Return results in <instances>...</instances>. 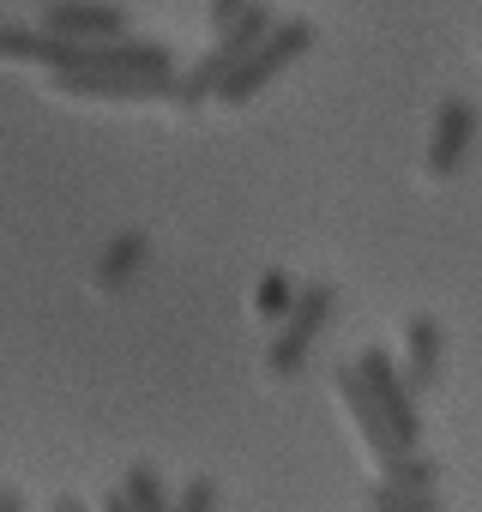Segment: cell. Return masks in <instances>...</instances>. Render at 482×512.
<instances>
[{"label":"cell","mask_w":482,"mask_h":512,"mask_svg":"<svg viewBox=\"0 0 482 512\" xmlns=\"http://www.w3.org/2000/svg\"><path fill=\"white\" fill-rule=\"evenodd\" d=\"M0 512H25V494H13V488H0Z\"/></svg>","instance_id":"obj_19"},{"label":"cell","mask_w":482,"mask_h":512,"mask_svg":"<svg viewBox=\"0 0 482 512\" xmlns=\"http://www.w3.org/2000/svg\"><path fill=\"white\" fill-rule=\"evenodd\" d=\"M0 61L43 67V73H73L79 67V43H61L43 25H0Z\"/></svg>","instance_id":"obj_9"},{"label":"cell","mask_w":482,"mask_h":512,"mask_svg":"<svg viewBox=\"0 0 482 512\" xmlns=\"http://www.w3.org/2000/svg\"><path fill=\"white\" fill-rule=\"evenodd\" d=\"M151 260V235L145 229H127V235H115L103 253H97V266H91V284L97 290H121L139 266Z\"/></svg>","instance_id":"obj_12"},{"label":"cell","mask_w":482,"mask_h":512,"mask_svg":"<svg viewBox=\"0 0 482 512\" xmlns=\"http://www.w3.org/2000/svg\"><path fill=\"white\" fill-rule=\"evenodd\" d=\"M332 308H338V284L320 278V284H302V290H296V308L284 314V332H278L272 350H266V374H272V380H296V374H302V362H308L314 338L326 332Z\"/></svg>","instance_id":"obj_3"},{"label":"cell","mask_w":482,"mask_h":512,"mask_svg":"<svg viewBox=\"0 0 482 512\" xmlns=\"http://www.w3.org/2000/svg\"><path fill=\"white\" fill-rule=\"evenodd\" d=\"M121 494H127V506H133V512H175V500L163 494V476H157L151 464H133V470H127V482H121Z\"/></svg>","instance_id":"obj_13"},{"label":"cell","mask_w":482,"mask_h":512,"mask_svg":"<svg viewBox=\"0 0 482 512\" xmlns=\"http://www.w3.org/2000/svg\"><path fill=\"white\" fill-rule=\"evenodd\" d=\"M356 374H362V386H368V398H374V410H380V422H386L398 458H410L416 440H422V416H416V392L404 386L398 356H386V350H362V356H356Z\"/></svg>","instance_id":"obj_4"},{"label":"cell","mask_w":482,"mask_h":512,"mask_svg":"<svg viewBox=\"0 0 482 512\" xmlns=\"http://www.w3.org/2000/svg\"><path fill=\"white\" fill-rule=\"evenodd\" d=\"M290 308H296V284H290V272H266L260 290H254V314H260V320H284Z\"/></svg>","instance_id":"obj_14"},{"label":"cell","mask_w":482,"mask_h":512,"mask_svg":"<svg viewBox=\"0 0 482 512\" xmlns=\"http://www.w3.org/2000/svg\"><path fill=\"white\" fill-rule=\"evenodd\" d=\"M314 37H320V31H314L308 19H284V25H272V37H266L248 61H241V67L217 85V103H229V109L254 103V97H260V91H266L284 67H290V61H302V55L314 49Z\"/></svg>","instance_id":"obj_2"},{"label":"cell","mask_w":482,"mask_h":512,"mask_svg":"<svg viewBox=\"0 0 482 512\" xmlns=\"http://www.w3.org/2000/svg\"><path fill=\"white\" fill-rule=\"evenodd\" d=\"M440 362H446L440 326H434L428 314H410V320H404V386H410V392L440 386Z\"/></svg>","instance_id":"obj_11"},{"label":"cell","mask_w":482,"mask_h":512,"mask_svg":"<svg viewBox=\"0 0 482 512\" xmlns=\"http://www.w3.org/2000/svg\"><path fill=\"white\" fill-rule=\"evenodd\" d=\"M392 512H446V506H440V494H422V500H410V506H392Z\"/></svg>","instance_id":"obj_17"},{"label":"cell","mask_w":482,"mask_h":512,"mask_svg":"<svg viewBox=\"0 0 482 512\" xmlns=\"http://www.w3.org/2000/svg\"><path fill=\"white\" fill-rule=\"evenodd\" d=\"M97 512H133V506H127V494H121V488H109V494H103V506H97Z\"/></svg>","instance_id":"obj_18"},{"label":"cell","mask_w":482,"mask_h":512,"mask_svg":"<svg viewBox=\"0 0 482 512\" xmlns=\"http://www.w3.org/2000/svg\"><path fill=\"white\" fill-rule=\"evenodd\" d=\"M55 97H85V103H169L175 79H121V73H49Z\"/></svg>","instance_id":"obj_7"},{"label":"cell","mask_w":482,"mask_h":512,"mask_svg":"<svg viewBox=\"0 0 482 512\" xmlns=\"http://www.w3.org/2000/svg\"><path fill=\"white\" fill-rule=\"evenodd\" d=\"M434 476H440V464H434V458H422V452H410V458L386 464V470H380V482H374V494H368V512H392V506H410V500H422V494H440V488H434Z\"/></svg>","instance_id":"obj_10"},{"label":"cell","mask_w":482,"mask_h":512,"mask_svg":"<svg viewBox=\"0 0 482 512\" xmlns=\"http://www.w3.org/2000/svg\"><path fill=\"white\" fill-rule=\"evenodd\" d=\"M43 31L61 37V43H121L127 37V7H115V0H49L43 7Z\"/></svg>","instance_id":"obj_5"},{"label":"cell","mask_w":482,"mask_h":512,"mask_svg":"<svg viewBox=\"0 0 482 512\" xmlns=\"http://www.w3.org/2000/svg\"><path fill=\"white\" fill-rule=\"evenodd\" d=\"M332 392H338V404H344V416L356 422V434H362V446L374 452V464H398V446H392V434H386V422H380V410H374V398H368V386H362V374H356V362H344V368L332 374Z\"/></svg>","instance_id":"obj_8"},{"label":"cell","mask_w":482,"mask_h":512,"mask_svg":"<svg viewBox=\"0 0 482 512\" xmlns=\"http://www.w3.org/2000/svg\"><path fill=\"white\" fill-rule=\"evenodd\" d=\"M470 139H476V103L470 97H446L434 109V127H428V157H422L428 181H452L464 151H470Z\"/></svg>","instance_id":"obj_6"},{"label":"cell","mask_w":482,"mask_h":512,"mask_svg":"<svg viewBox=\"0 0 482 512\" xmlns=\"http://www.w3.org/2000/svg\"><path fill=\"white\" fill-rule=\"evenodd\" d=\"M476 43H482V31H476Z\"/></svg>","instance_id":"obj_21"},{"label":"cell","mask_w":482,"mask_h":512,"mask_svg":"<svg viewBox=\"0 0 482 512\" xmlns=\"http://www.w3.org/2000/svg\"><path fill=\"white\" fill-rule=\"evenodd\" d=\"M175 512H217V482H211V476H193V482L175 494Z\"/></svg>","instance_id":"obj_15"},{"label":"cell","mask_w":482,"mask_h":512,"mask_svg":"<svg viewBox=\"0 0 482 512\" xmlns=\"http://www.w3.org/2000/svg\"><path fill=\"white\" fill-rule=\"evenodd\" d=\"M248 7H260V0H211V25L223 31V25H235V19L248 13Z\"/></svg>","instance_id":"obj_16"},{"label":"cell","mask_w":482,"mask_h":512,"mask_svg":"<svg viewBox=\"0 0 482 512\" xmlns=\"http://www.w3.org/2000/svg\"><path fill=\"white\" fill-rule=\"evenodd\" d=\"M272 25H278V19H272L266 7H248V13H241L235 25H223V31H217V43H211V49H205V55H199L187 73H175V91H169V103H175V109H193V103L217 97V85H223V79H229L241 61H248V55H254L266 37H272Z\"/></svg>","instance_id":"obj_1"},{"label":"cell","mask_w":482,"mask_h":512,"mask_svg":"<svg viewBox=\"0 0 482 512\" xmlns=\"http://www.w3.org/2000/svg\"><path fill=\"white\" fill-rule=\"evenodd\" d=\"M49 512H85V506H79V500H67V494H61V500H49Z\"/></svg>","instance_id":"obj_20"}]
</instances>
